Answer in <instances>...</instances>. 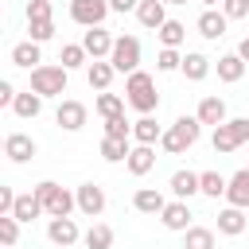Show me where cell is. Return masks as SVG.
<instances>
[{
	"instance_id": "obj_17",
	"label": "cell",
	"mask_w": 249,
	"mask_h": 249,
	"mask_svg": "<svg viewBox=\"0 0 249 249\" xmlns=\"http://www.w3.org/2000/svg\"><path fill=\"white\" fill-rule=\"evenodd\" d=\"M195 117H198L202 124H214V128L230 121V117H226V101H222L218 93H206V97L198 101V109H195Z\"/></svg>"
},
{
	"instance_id": "obj_22",
	"label": "cell",
	"mask_w": 249,
	"mask_h": 249,
	"mask_svg": "<svg viewBox=\"0 0 249 249\" xmlns=\"http://www.w3.org/2000/svg\"><path fill=\"white\" fill-rule=\"evenodd\" d=\"M132 175H148L152 167H156V148L152 144H132V152H128V163H124Z\"/></svg>"
},
{
	"instance_id": "obj_7",
	"label": "cell",
	"mask_w": 249,
	"mask_h": 249,
	"mask_svg": "<svg viewBox=\"0 0 249 249\" xmlns=\"http://www.w3.org/2000/svg\"><path fill=\"white\" fill-rule=\"evenodd\" d=\"M113 8H109V0H70V19L78 23V27H101L105 23V16H109Z\"/></svg>"
},
{
	"instance_id": "obj_30",
	"label": "cell",
	"mask_w": 249,
	"mask_h": 249,
	"mask_svg": "<svg viewBox=\"0 0 249 249\" xmlns=\"http://www.w3.org/2000/svg\"><path fill=\"white\" fill-rule=\"evenodd\" d=\"M86 249H113V226H105V222H93L89 230H86Z\"/></svg>"
},
{
	"instance_id": "obj_21",
	"label": "cell",
	"mask_w": 249,
	"mask_h": 249,
	"mask_svg": "<svg viewBox=\"0 0 249 249\" xmlns=\"http://www.w3.org/2000/svg\"><path fill=\"white\" fill-rule=\"evenodd\" d=\"M113 62L109 58H97V62H89L86 66V82H89V89H97V93H105L109 89V82H113Z\"/></svg>"
},
{
	"instance_id": "obj_1",
	"label": "cell",
	"mask_w": 249,
	"mask_h": 249,
	"mask_svg": "<svg viewBox=\"0 0 249 249\" xmlns=\"http://www.w3.org/2000/svg\"><path fill=\"white\" fill-rule=\"evenodd\" d=\"M124 101L140 113V117H152L160 109V93H156V78L148 70H136L124 78Z\"/></svg>"
},
{
	"instance_id": "obj_40",
	"label": "cell",
	"mask_w": 249,
	"mask_h": 249,
	"mask_svg": "<svg viewBox=\"0 0 249 249\" xmlns=\"http://www.w3.org/2000/svg\"><path fill=\"white\" fill-rule=\"evenodd\" d=\"M35 19H54L51 0H27V23H35Z\"/></svg>"
},
{
	"instance_id": "obj_41",
	"label": "cell",
	"mask_w": 249,
	"mask_h": 249,
	"mask_svg": "<svg viewBox=\"0 0 249 249\" xmlns=\"http://www.w3.org/2000/svg\"><path fill=\"white\" fill-rule=\"evenodd\" d=\"M226 19H249V0H222Z\"/></svg>"
},
{
	"instance_id": "obj_11",
	"label": "cell",
	"mask_w": 249,
	"mask_h": 249,
	"mask_svg": "<svg viewBox=\"0 0 249 249\" xmlns=\"http://www.w3.org/2000/svg\"><path fill=\"white\" fill-rule=\"evenodd\" d=\"M74 198H78V210H82L86 218H101V214H105V191H101L97 183H82V187L74 191Z\"/></svg>"
},
{
	"instance_id": "obj_27",
	"label": "cell",
	"mask_w": 249,
	"mask_h": 249,
	"mask_svg": "<svg viewBox=\"0 0 249 249\" xmlns=\"http://www.w3.org/2000/svg\"><path fill=\"white\" fill-rule=\"evenodd\" d=\"M132 140H117V136H101V160L105 163H128Z\"/></svg>"
},
{
	"instance_id": "obj_35",
	"label": "cell",
	"mask_w": 249,
	"mask_h": 249,
	"mask_svg": "<svg viewBox=\"0 0 249 249\" xmlns=\"http://www.w3.org/2000/svg\"><path fill=\"white\" fill-rule=\"evenodd\" d=\"M86 47L82 43H66L62 51H58V66H66V70H78V66H86Z\"/></svg>"
},
{
	"instance_id": "obj_14",
	"label": "cell",
	"mask_w": 249,
	"mask_h": 249,
	"mask_svg": "<svg viewBox=\"0 0 249 249\" xmlns=\"http://www.w3.org/2000/svg\"><path fill=\"white\" fill-rule=\"evenodd\" d=\"M245 230H249V210H241V206H226V210H218V233L237 237V233H245Z\"/></svg>"
},
{
	"instance_id": "obj_36",
	"label": "cell",
	"mask_w": 249,
	"mask_h": 249,
	"mask_svg": "<svg viewBox=\"0 0 249 249\" xmlns=\"http://www.w3.org/2000/svg\"><path fill=\"white\" fill-rule=\"evenodd\" d=\"M27 39L31 43H47V39H54V19H35V23H27Z\"/></svg>"
},
{
	"instance_id": "obj_42",
	"label": "cell",
	"mask_w": 249,
	"mask_h": 249,
	"mask_svg": "<svg viewBox=\"0 0 249 249\" xmlns=\"http://www.w3.org/2000/svg\"><path fill=\"white\" fill-rule=\"evenodd\" d=\"M16 198H19V195H16L12 187H0V214H12V210H16Z\"/></svg>"
},
{
	"instance_id": "obj_26",
	"label": "cell",
	"mask_w": 249,
	"mask_h": 249,
	"mask_svg": "<svg viewBox=\"0 0 249 249\" xmlns=\"http://www.w3.org/2000/svg\"><path fill=\"white\" fill-rule=\"evenodd\" d=\"M163 132H167V128H160L156 117H140V121H132V140H136V144H152V148H156V144L163 140Z\"/></svg>"
},
{
	"instance_id": "obj_31",
	"label": "cell",
	"mask_w": 249,
	"mask_h": 249,
	"mask_svg": "<svg viewBox=\"0 0 249 249\" xmlns=\"http://www.w3.org/2000/svg\"><path fill=\"white\" fill-rule=\"evenodd\" d=\"M156 35H160V43H163V47L179 51V47H183V39H187V23H179V19H167V23H163Z\"/></svg>"
},
{
	"instance_id": "obj_8",
	"label": "cell",
	"mask_w": 249,
	"mask_h": 249,
	"mask_svg": "<svg viewBox=\"0 0 249 249\" xmlns=\"http://www.w3.org/2000/svg\"><path fill=\"white\" fill-rule=\"evenodd\" d=\"M86 117H89V109H86L82 101H74V97H62L58 109H54V124H58L62 132H78V128L86 124Z\"/></svg>"
},
{
	"instance_id": "obj_28",
	"label": "cell",
	"mask_w": 249,
	"mask_h": 249,
	"mask_svg": "<svg viewBox=\"0 0 249 249\" xmlns=\"http://www.w3.org/2000/svg\"><path fill=\"white\" fill-rule=\"evenodd\" d=\"M39 214H47V210H43V202H39V195H35V191H27V195H19V198H16V210H12V218H16V222H35Z\"/></svg>"
},
{
	"instance_id": "obj_12",
	"label": "cell",
	"mask_w": 249,
	"mask_h": 249,
	"mask_svg": "<svg viewBox=\"0 0 249 249\" xmlns=\"http://www.w3.org/2000/svg\"><path fill=\"white\" fill-rule=\"evenodd\" d=\"M113 43H117V35H109L105 27H89L86 35H82V47H86V54L97 62V58H109L113 54Z\"/></svg>"
},
{
	"instance_id": "obj_37",
	"label": "cell",
	"mask_w": 249,
	"mask_h": 249,
	"mask_svg": "<svg viewBox=\"0 0 249 249\" xmlns=\"http://www.w3.org/2000/svg\"><path fill=\"white\" fill-rule=\"evenodd\" d=\"M156 70H160V74H171V70H183V54H179V51H171V47H163V51L156 54Z\"/></svg>"
},
{
	"instance_id": "obj_5",
	"label": "cell",
	"mask_w": 249,
	"mask_h": 249,
	"mask_svg": "<svg viewBox=\"0 0 249 249\" xmlns=\"http://www.w3.org/2000/svg\"><path fill=\"white\" fill-rule=\"evenodd\" d=\"M66 78H70V70L66 66H35L31 70V89L47 101V97H62L66 93Z\"/></svg>"
},
{
	"instance_id": "obj_29",
	"label": "cell",
	"mask_w": 249,
	"mask_h": 249,
	"mask_svg": "<svg viewBox=\"0 0 249 249\" xmlns=\"http://www.w3.org/2000/svg\"><path fill=\"white\" fill-rule=\"evenodd\" d=\"M12 113H16V117H23V121H35V117L43 113V97H39L35 89H27V93H19V97H16Z\"/></svg>"
},
{
	"instance_id": "obj_3",
	"label": "cell",
	"mask_w": 249,
	"mask_h": 249,
	"mask_svg": "<svg viewBox=\"0 0 249 249\" xmlns=\"http://www.w3.org/2000/svg\"><path fill=\"white\" fill-rule=\"evenodd\" d=\"M35 195H39V202H43L47 218H70V214L78 210V198H74L66 187H58L54 179H43V183H35Z\"/></svg>"
},
{
	"instance_id": "obj_4",
	"label": "cell",
	"mask_w": 249,
	"mask_h": 249,
	"mask_svg": "<svg viewBox=\"0 0 249 249\" xmlns=\"http://www.w3.org/2000/svg\"><path fill=\"white\" fill-rule=\"evenodd\" d=\"M210 144H214L218 156H230L241 144H249V117H230L226 124H218L214 136H210Z\"/></svg>"
},
{
	"instance_id": "obj_23",
	"label": "cell",
	"mask_w": 249,
	"mask_h": 249,
	"mask_svg": "<svg viewBox=\"0 0 249 249\" xmlns=\"http://www.w3.org/2000/svg\"><path fill=\"white\" fill-rule=\"evenodd\" d=\"M167 187H171V195L175 198H191V195H202V187H198V171H175L171 179H167Z\"/></svg>"
},
{
	"instance_id": "obj_10",
	"label": "cell",
	"mask_w": 249,
	"mask_h": 249,
	"mask_svg": "<svg viewBox=\"0 0 249 249\" xmlns=\"http://www.w3.org/2000/svg\"><path fill=\"white\" fill-rule=\"evenodd\" d=\"M35 152H39V144H35L27 132H8V136H4V156H8L12 163H27V160H35Z\"/></svg>"
},
{
	"instance_id": "obj_46",
	"label": "cell",
	"mask_w": 249,
	"mask_h": 249,
	"mask_svg": "<svg viewBox=\"0 0 249 249\" xmlns=\"http://www.w3.org/2000/svg\"><path fill=\"white\" fill-rule=\"evenodd\" d=\"M163 4H187V0H163Z\"/></svg>"
},
{
	"instance_id": "obj_24",
	"label": "cell",
	"mask_w": 249,
	"mask_h": 249,
	"mask_svg": "<svg viewBox=\"0 0 249 249\" xmlns=\"http://www.w3.org/2000/svg\"><path fill=\"white\" fill-rule=\"evenodd\" d=\"M187 82H202L206 74H210V58L202 54V51H187L183 54V70H179Z\"/></svg>"
},
{
	"instance_id": "obj_15",
	"label": "cell",
	"mask_w": 249,
	"mask_h": 249,
	"mask_svg": "<svg viewBox=\"0 0 249 249\" xmlns=\"http://www.w3.org/2000/svg\"><path fill=\"white\" fill-rule=\"evenodd\" d=\"M226 206L249 210V167H241V171L230 175V183H226Z\"/></svg>"
},
{
	"instance_id": "obj_20",
	"label": "cell",
	"mask_w": 249,
	"mask_h": 249,
	"mask_svg": "<svg viewBox=\"0 0 249 249\" xmlns=\"http://www.w3.org/2000/svg\"><path fill=\"white\" fill-rule=\"evenodd\" d=\"M12 66H23V70L43 66V51H39V43H31V39L16 43V47H12Z\"/></svg>"
},
{
	"instance_id": "obj_45",
	"label": "cell",
	"mask_w": 249,
	"mask_h": 249,
	"mask_svg": "<svg viewBox=\"0 0 249 249\" xmlns=\"http://www.w3.org/2000/svg\"><path fill=\"white\" fill-rule=\"evenodd\" d=\"M198 4H206V8H214V4H218V0H198Z\"/></svg>"
},
{
	"instance_id": "obj_43",
	"label": "cell",
	"mask_w": 249,
	"mask_h": 249,
	"mask_svg": "<svg viewBox=\"0 0 249 249\" xmlns=\"http://www.w3.org/2000/svg\"><path fill=\"white\" fill-rule=\"evenodd\" d=\"M109 8L124 16V12H136V8H140V0H109Z\"/></svg>"
},
{
	"instance_id": "obj_16",
	"label": "cell",
	"mask_w": 249,
	"mask_h": 249,
	"mask_svg": "<svg viewBox=\"0 0 249 249\" xmlns=\"http://www.w3.org/2000/svg\"><path fill=\"white\" fill-rule=\"evenodd\" d=\"M195 27H198V35H202V39H210V43H214V39H222V35H226L230 19H226V12H218V8H206V12L198 16V23H195Z\"/></svg>"
},
{
	"instance_id": "obj_38",
	"label": "cell",
	"mask_w": 249,
	"mask_h": 249,
	"mask_svg": "<svg viewBox=\"0 0 249 249\" xmlns=\"http://www.w3.org/2000/svg\"><path fill=\"white\" fill-rule=\"evenodd\" d=\"M0 241H4L8 249L19 241V222H16L12 214H0Z\"/></svg>"
},
{
	"instance_id": "obj_2",
	"label": "cell",
	"mask_w": 249,
	"mask_h": 249,
	"mask_svg": "<svg viewBox=\"0 0 249 249\" xmlns=\"http://www.w3.org/2000/svg\"><path fill=\"white\" fill-rule=\"evenodd\" d=\"M198 136H202V121H198V117H179V121L163 132L160 148H163L167 156H183L187 148H195V144H198Z\"/></svg>"
},
{
	"instance_id": "obj_33",
	"label": "cell",
	"mask_w": 249,
	"mask_h": 249,
	"mask_svg": "<svg viewBox=\"0 0 249 249\" xmlns=\"http://www.w3.org/2000/svg\"><path fill=\"white\" fill-rule=\"evenodd\" d=\"M226 175H218V171H198V187H202V195L206 198H226Z\"/></svg>"
},
{
	"instance_id": "obj_34",
	"label": "cell",
	"mask_w": 249,
	"mask_h": 249,
	"mask_svg": "<svg viewBox=\"0 0 249 249\" xmlns=\"http://www.w3.org/2000/svg\"><path fill=\"white\" fill-rule=\"evenodd\" d=\"M183 249H214V230L191 226V230L183 233Z\"/></svg>"
},
{
	"instance_id": "obj_39",
	"label": "cell",
	"mask_w": 249,
	"mask_h": 249,
	"mask_svg": "<svg viewBox=\"0 0 249 249\" xmlns=\"http://www.w3.org/2000/svg\"><path fill=\"white\" fill-rule=\"evenodd\" d=\"M105 136H117V140H132V124L124 117H109L105 121Z\"/></svg>"
},
{
	"instance_id": "obj_18",
	"label": "cell",
	"mask_w": 249,
	"mask_h": 249,
	"mask_svg": "<svg viewBox=\"0 0 249 249\" xmlns=\"http://www.w3.org/2000/svg\"><path fill=\"white\" fill-rule=\"evenodd\" d=\"M136 19H140V27H148V31H160V27L167 23V4H163V0H140V8H136Z\"/></svg>"
},
{
	"instance_id": "obj_32",
	"label": "cell",
	"mask_w": 249,
	"mask_h": 249,
	"mask_svg": "<svg viewBox=\"0 0 249 249\" xmlns=\"http://www.w3.org/2000/svg\"><path fill=\"white\" fill-rule=\"evenodd\" d=\"M93 109H97V113H101L105 121H109V117H124V97H121V93H109V89H105V93H97Z\"/></svg>"
},
{
	"instance_id": "obj_6",
	"label": "cell",
	"mask_w": 249,
	"mask_h": 249,
	"mask_svg": "<svg viewBox=\"0 0 249 249\" xmlns=\"http://www.w3.org/2000/svg\"><path fill=\"white\" fill-rule=\"evenodd\" d=\"M109 62H113L117 74H136L140 70V39L136 35H117Z\"/></svg>"
},
{
	"instance_id": "obj_13",
	"label": "cell",
	"mask_w": 249,
	"mask_h": 249,
	"mask_svg": "<svg viewBox=\"0 0 249 249\" xmlns=\"http://www.w3.org/2000/svg\"><path fill=\"white\" fill-rule=\"evenodd\" d=\"M191 206L183 202V198H175V202H167L163 206V214H160V222H163V230H171V233H187L191 230Z\"/></svg>"
},
{
	"instance_id": "obj_9",
	"label": "cell",
	"mask_w": 249,
	"mask_h": 249,
	"mask_svg": "<svg viewBox=\"0 0 249 249\" xmlns=\"http://www.w3.org/2000/svg\"><path fill=\"white\" fill-rule=\"evenodd\" d=\"M47 237H51V245L70 249V245H78L86 233L78 230V222H74V218H51V222H47Z\"/></svg>"
},
{
	"instance_id": "obj_25",
	"label": "cell",
	"mask_w": 249,
	"mask_h": 249,
	"mask_svg": "<svg viewBox=\"0 0 249 249\" xmlns=\"http://www.w3.org/2000/svg\"><path fill=\"white\" fill-rule=\"evenodd\" d=\"M245 66H249V62H245L237 51H233V54H222V58H218V78H222L226 86H233V82L245 78Z\"/></svg>"
},
{
	"instance_id": "obj_44",
	"label": "cell",
	"mask_w": 249,
	"mask_h": 249,
	"mask_svg": "<svg viewBox=\"0 0 249 249\" xmlns=\"http://www.w3.org/2000/svg\"><path fill=\"white\" fill-rule=\"evenodd\" d=\"M237 54H241V58H245V62H249V35H245V39H241V47H237Z\"/></svg>"
},
{
	"instance_id": "obj_19",
	"label": "cell",
	"mask_w": 249,
	"mask_h": 249,
	"mask_svg": "<svg viewBox=\"0 0 249 249\" xmlns=\"http://www.w3.org/2000/svg\"><path fill=\"white\" fill-rule=\"evenodd\" d=\"M132 206L140 210V214H163V206H167V198H163V191H156V187H140L136 195H132Z\"/></svg>"
}]
</instances>
